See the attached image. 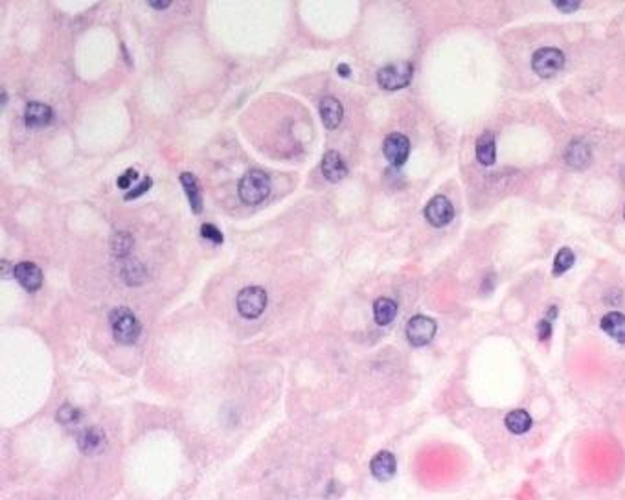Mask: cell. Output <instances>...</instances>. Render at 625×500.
<instances>
[{
  "label": "cell",
  "mask_w": 625,
  "mask_h": 500,
  "mask_svg": "<svg viewBox=\"0 0 625 500\" xmlns=\"http://www.w3.org/2000/svg\"><path fill=\"white\" fill-rule=\"evenodd\" d=\"M237 192H239V197L245 204H259L261 201L267 199L270 192V181L267 173L258 170H250L247 175L243 177L241 181H239V188H237Z\"/></svg>",
  "instance_id": "cell-1"
},
{
  "label": "cell",
  "mask_w": 625,
  "mask_h": 500,
  "mask_svg": "<svg viewBox=\"0 0 625 500\" xmlns=\"http://www.w3.org/2000/svg\"><path fill=\"white\" fill-rule=\"evenodd\" d=\"M110 328H112V335L120 344L137 342L140 331H142L137 317L126 308H116L110 313Z\"/></svg>",
  "instance_id": "cell-2"
},
{
  "label": "cell",
  "mask_w": 625,
  "mask_h": 500,
  "mask_svg": "<svg viewBox=\"0 0 625 500\" xmlns=\"http://www.w3.org/2000/svg\"><path fill=\"white\" fill-rule=\"evenodd\" d=\"M412 76H414V66L408 61H401L383 66L377 72V83L384 90H401L410 83Z\"/></svg>",
  "instance_id": "cell-3"
},
{
  "label": "cell",
  "mask_w": 625,
  "mask_h": 500,
  "mask_svg": "<svg viewBox=\"0 0 625 500\" xmlns=\"http://www.w3.org/2000/svg\"><path fill=\"white\" fill-rule=\"evenodd\" d=\"M267 308V292L261 287H247L237 294V309L245 319H258Z\"/></svg>",
  "instance_id": "cell-4"
},
{
  "label": "cell",
  "mask_w": 625,
  "mask_h": 500,
  "mask_svg": "<svg viewBox=\"0 0 625 500\" xmlns=\"http://www.w3.org/2000/svg\"><path fill=\"white\" fill-rule=\"evenodd\" d=\"M532 66L541 77H552L565 66V54L557 48H541L533 54Z\"/></svg>",
  "instance_id": "cell-5"
},
{
  "label": "cell",
  "mask_w": 625,
  "mask_h": 500,
  "mask_svg": "<svg viewBox=\"0 0 625 500\" xmlns=\"http://www.w3.org/2000/svg\"><path fill=\"white\" fill-rule=\"evenodd\" d=\"M434 335H436V322L428 317L417 314V317H412L406 324V339L412 346H425L433 341Z\"/></svg>",
  "instance_id": "cell-6"
},
{
  "label": "cell",
  "mask_w": 625,
  "mask_h": 500,
  "mask_svg": "<svg viewBox=\"0 0 625 500\" xmlns=\"http://www.w3.org/2000/svg\"><path fill=\"white\" fill-rule=\"evenodd\" d=\"M383 153L384 157H386V160H388L394 168H401V166L406 162V159H408L410 142H408V138H406L405 134H401V132H392V134H388V137L384 138Z\"/></svg>",
  "instance_id": "cell-7"
},
{
  "label": "cell",
  "mask_w": 625,
  "mask_h": 500,
  "mask_svg": "<svg viewBox=\"0 0 625 500\" xmlns=\"http://www.w3.org/2000/svg\"><path fill=\"white\" fill-rule=\"evenodd\" d=\"M453 217H455V208H453L449 199L444 197V195H436L425 206V219L436 228L449 225Z\"/></svg>",
  "instance_id": "cell-8"
},
{
  "label": "cell",
  "mask_w": 625,
  "mask_h": 500,
  "mask_svg": "<svg viewBox=\"0 0 625 500\" xmlns=\"http://www.w3.org/2000/svg\"><path fill=\"white\" fill-rule=\"evenodd\" d=\"M13 276L30 292L39 291L41 286H43V270L39 269L35 263H32V261H22V263L15 265Z\"/></svg>",
  "instance_id": "cell-9"
},
{
  "label": "cell",
  "mask_w": 625,
  "mask_h": 500,
  "mask_svg": "<svg viewBox=\"0 0 625 500\" xmlns=\"http://www.w3.org/2000/svg\"><path fill=\"white\" fill-rule=\"evenodd\" d=\"M318 109H320L322 123L328 129H337L340 126L342 116H344V109H342V103H340L339 99L333 98V96H326V98L320 99Z\"/></svg>",
  "instance_id": "cell-10"
},
{
  "label": "cell",
  "mask_w": 625,
  "mask_h": 500,
  "mask_svg": "<svg viewBox=\"0 0 625 500\" xmlns=\"http://www.w3.org/2000/svg\"><path fill=\"white\" fill-rule=\"evenodd\" d=\"M54 120V110L52 107L44 103H37V101H30L26 105V110H24V121H26L28 127H32V129H37V127H46L52 123Z\"/></svg>",
  "instance_id": "cell-11"
},
{
  "label": "cell",
  "mask_w": 625,
  "mask_h": 500,
  "mask_svg": "<svg viewBox=\"0 0 625 500\" xmlns=\"http://www.w3.org/2000/svg\"><path fill=\"white\" fill-rule=\"evenodd\" d=\"M322 173L326 177V181L340 182L348 175V168H346L344 159L337 151H328L322 159Z\"/></svg>",
  "instance_id": "cell-12"
},
{
  "label": "cell",
  "mask_w": 625,
  "mask_h": 500,
  "mask_svg": "<svg viewBox=\"0 0 625 500\" xmlns=\"http://www.w3.org/2000/svg\"><path fill=\"white\" fill-rule=\"evenodd\" d=\"M395 468H397V463H395V458L392 452H377L375 458L370 463V469H372V474L381 482H386L395 474Z\"/></svg>",
  "instance_id": "cell-13"
},
{
  "label": "cell",
  "mask_w": 625,
  "mask_h": 500,
  "mask_svg": "<svg viewBox=\"0 0 625 500\" xmlns=\"http://www.w3.org/2000/svg\"><path fill=\"white\" fill-rule=\"evenodd\" d=\"M602 330L616 342H625V314L618 311L607 313L602 319Z\"/></svg>",
  "instance_id": "cell-14"
},
{
  "label": "cell",
  "mask_w": 625,
  "mask_h": 500,
  "mask_svg": "<svg viewBox=\"0 0 625 500\" xmlns=\"http://www.w3.org/2000/svg\"><path fill=\"white\" fill-rule=\"evenodd\" d=\"M181 184L188 195V201L192 204L193 214H201L203 212V197H201V188L193 173H182Z\"/></svg>",
  "instance_id": "cell-15"
},
{
  "label": "cell",
  "mask_w": 625,
  "mask_h": 500,
  "mask_svg": "<svg viewBox=\"0 0 625 500\" xmlns=\"http://www.w3.org/2000/svg\"><path fill=\"white\" fill-rule=\"evenodd\" d=\"M477 159L482 166H493L497 159V148H495L493 132H484L477 140Z\"/></svg>",
  "instance_id": "cell-16"
},
{
  "label": "cell",
  "mask_w": 625,
  "mask_h": 500,
  "mask_svg": "<svg viewBox=\"0 0 625 500\" xmlns=\"http://www.w3.org/2000/svg\"><path fill=\"white\" fill-rule=\"evenodd\" d=\"M397 314V303L392 298H379L373 303V319L379 326H388Z\"/></svg>",
  "instance_id": "cell-17"
},
{
  "label": "cell",
  "mask_w": 625,
  "mask_h": 500,
  "mask_svg": "<svg viewBox=\"0 0 625 500\" xmlns=\"http://www.w3.org/2000/svg\"><path fill=\"white\" fill-rule=\"evenodd\" d=\"M565 159L566 162H568V166H572V168H585V166L591 162V149H588L587 143L576 140V142H572L571 146H568V149H566Z\"/></svg>",
  "instance_id": "cell-18"
},
{
  "label": "cell",
  "mask_w": 625,
  "mask_h": 500,
  "mask_svg": "<svg viewBox=\"0 0 625 500\" xmlns=\"http://www.w3.org/2000/svg\"><path fill=\"white\" fill-rule=\"evenodd\" d=\"M532 416L526 412V410H511L508 416H506V427L510 432L513 434H524L528 430L532 429Z\"/></svg>",
  "instance_id": "cell-19"
},
{
  "label": "cell",
  "mask_w": 625,
  "mask_h": 500,
  "mask_svg": "<svg viewBox=\"0 0 625 500\" xmlns=\"http://www.w3.org/2000/svg\"><path fill=\"white\" fill-rule=\"evenodd\" d=\"M103 434L98 429L85 430L79 438V449L85 452H98L103 447Z\"/></svg>",
  "instance_id": "cell-20"
},
{
  "label": "cell",
  "mask_w": 625,
  "mask_h": 500,
  "mask_svg": "<svg viewBox=\"0 0 625 500\" xmlns=\"http://www.w3.org/2000/svg\"><path fill=\"white\" fill-rule=\"evenodd\" d=\"M574 259L576 258H574V252H572L571 248H561L554 259V274L559 276L563 272H566L574 265Z\"/></svg>",
  "instance_id": "cell-21"
},
{
  "label": "cell",
  "mask_w": 625,
  "mask_h": 500,
  "mask_svg": "<svg viewBox=\"0 0 625 500\" xmlns=\"http://www.w3.org/2000/svg\"><path fill=\"white\" fill-rule=\"evenodd\" d=\"M79 418V412H77L76 408L70 407V405H65V407L59 408V412H57V419H59L61 423H74L76 419Z\"/></svg>",
  "instance_id": "cell-22"
},
{
  "label": "cell",
  "mask_w": 625,
  "mask_h": 500,
  "mask_svg": "<svg viewBox=\"0 0 625 500\" xmlns=\"http://www.w3.org/2000/svg\"><path fill=\"white\" fill-rule=\"evenodd\" d=\"M201 236L212 243H223V234H221V230H217L214 225H208V223L201 226Z\"/></svg>",
  "instance_id": "cell-23"
},
{
  "label": "cell",
  "mask_w": 625,
  "mask_h": 500,
  "mask_svg": "<svg viewBox=\"0 0 625 500\" xmlns=\"http://www.w3.org/2000/svg\"><path fill=\"white\" fill-rule=\"evenodd\" d=\"M153 186V181H151V179H149V177H146V179H143L142 182H140V184H138L137 188H132L131 192L129 193H126V199L127 201H131V199H137V197H140V195H143V193L148 192L149 188Z\"/></svg>",
  "instance_id": "cell-24"
},
{
  "label": "cell",
  "mask_w": 625,
  "mask_h": 500,
  "mask_svg": "<svg viewBox=\"0 0 625 500\" xmlns=\"http://www.w3.org/2000/svg\"><path fill=\"white\" fill-rule=\"evenodd\" d=\"M138 179V173L135 170H127L126 173H121L120 177H118V181H116V186L120 188V190H129V186H131V182L132 181H137Z\"/></svg>",
  "instance_id": "cell-25"
},
{
  "label": "cell",
  "mask_w": 625,
  "mask_h": 500,
  "mask_svg": "<svg viewBox=\"0 0 625 500\" xmlns=\"http://www.w3.org/2000/svg\"><path fill=\"white\" fill-rule=\"evenodd\" d=\"M537 333L541 341H548L550 335H552V324H550V320H541V322H539Z\"/></svg>",
  "instance_id": "cell-26"
},
{
  "label": "cell",
  "mask_w": 625,
  "mask_h": 500,
  "mask_svg": "<svg viewBox=\"0 0 625 500\" xmlns=\"http://www.w3.org/2000/svg\"><path fill=\"white\" fill-rule=\"evenodd\" d=\"M555 8L561 11H574L579 8V2H555Z\"/></svg>",
  "instance_id": "cell-27"
},
{
  "label": "cell",
  "mask_w": 625,
  "mask_h": 500,
  "mask_svg": "<svg viewBox=\"0 0 625 500\" xmlns=\"http://www.w3.org/2000/svg\"><path fill=\"white\" fill-rule=\"evenodd\" d=\"M337 70H339V76L348 77V76H350L351 68L348 65H344V63H342V65H339V68H337Z\"/></svg>",
  "instance_id": "cell-28"
},
{
  "label": "cell",
  "mask_w": 625,
  "mask_h": 500,
  "mask_svg": "<svg viewBox=\"0 0 625 500\" xmlns=\"http://www.w3.org/2000/svg\"><path fill=\"white\" fill-rule=\"evenodd\" d=\"M149 6L155 8V10H164V8H170L171 2L170 0H168V2H149Z\"/></svg>",
  "instance_id": "cell-29"
},
{
  "label": "cell",
  "mask_w": 625,
  "mask_h": 500,
  "mask_svg": "<svg viewBox=\"0 0 625 500\" xmlns=\"http://www.w3.org/2000/svg\"><path fill=\"white\" fill-rule=\"evenodd\" d=\"M624 215H625V212H624Z\"/></svg>",
  "instance_id": "cell-30"
}]
</instances>
